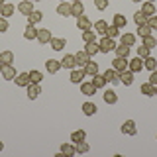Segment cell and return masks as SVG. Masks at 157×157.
<instances>
[{"label":"cell","mask_w":157,"mask_h":157,"mask_svg":"<svg viewBox=\"0 0 157 157\" xmlns=\"http://www.w3.org/2000/svg\"><path fill=\"white\" fill-rule=\"evenodd\" d=\"M8 18H2L0 16V33H4V32H8Z\"/></svg>","instance_id":"obj_49"},{"label":"cell","mask_w":157,"mask_h":157,"mask_svg":"<svg viewBox=\"0 0 157 157\" xmlns=\"http://www.w3.org/2000/svg\"><path fill=\"white\" fill-rule=\"evenodd\" d=\"M24 37L26 39H36L37 37V29H36L33 24H28L26 26V29H24Z\"/></svg>","instance_id":"obj_31"},{"label":"cell","mask_w":157,"mask_h":157,"mask_svg":"<svg viewBox=\"0 0 157 157\" xmlns=\"http://www.w3.org/2000/svg\"><path fill=\"white\" fill-rule=\"evenodd\" d=\"M112 69H116L118 73L124 71V69H128V59L126 57H116L114 61H112Z\"/></svg>","instance_id":"obj_21"},{"label":"cell","mask_w":157,"mask_h":157,"mask_svg":"<svg viewBox=\"0 0 157 157\" xmlns=\"http://www.w3.org/2000/svg\"><path fill=\"white\" fill-rule=\"evenodd\" d=\"M136 39H137V36H136V33H132V32H126V33H122V36H120V41L124 43V45H128V47H134Z\"/></svg>","instance_id":"obj_16"},{"label":"cell","mask_w":157,"mask_h":157,"mask_svg":"<svg viewBox=\"0 0 157 157\" xmlns=\"http://www.w3.org/2000/svg\"><path fill=\"white\" fill-rule=\"evenodd\" d=\"M85 51L88 53V55H96L98 51H100V45H98V41H90V43H86V47H85Z\"/></svg>","instance_id":"obj_37"},{"label":"cell","mask_w":157,"mask_h":157,"mask_svg":"<svg viewBox=\"0 0 157 157\" xmlns=\"http://www.w3.org/2000/svg\"><path fill=\"white\" fill-rule=\"evenodd\" d=\"M26 90H28V98H29V100H36V98L41 94V86H39L37 82H29V85L26 86Z\"/></svg>","instance_id":"obj_7"},{"label":"cell","mask_w":157,"mask_h":157,"mask_svg":"<svg viewBox=\"0 0 157 157\" xmlns=\"http://www.w3.org/2000/svg\"><path fill=\"white\" fill-rule=\"evenodd\" d=\"M43 81V73L41 71H37V69H32V71H29V82H41Z\"/></svg>","instance_id":"obj_35"},{"label":"cell","mask_w":157,"mask_h":157,"mask_svg":"<svg viewBox=\"0 0 157 157\" xmlns=\"http://www.w3.org/2000/svg\"><path fill=\"white\" fill-rule=\"evenodd\" d=\"M81 92H82L85 96H92V94L96 92V86L92 85L90 81H82V82H81Z\"/></svg>","instance_id":"obj_18"},{"label":"cell","mask_w":157,"mask_h":157,"mask_svg":"<svg viewBox=\"0 0 157 157\" xmlns=\"http://www.w3.org/2000/svg\"><path fill=\"white\" fill-rule=\"evenodd\" d=\"M128 69H130L132 73H140L141 69H144V59L141 57H134L128 61Z\"/></svg>","instance_id":"obj_8"},{"label":"cell","mask_w":157,"mask_h":157,"mask_svg":"<svg viewBox=\"0 0 157 157\" xmlns=\"http://www.w3.org/2000/svg\"><path fill=\"white\" fill-rule=\"evenodd\" d=\"M45 69H47L49 75H55V73H59V69H61V61H57V59H47Z\"/></svg>","instance_id":"obj_11"},{"label":"cell","mask_w":157,"mask_h":157,"mask_svg":"<svg viewBox=\"0 0 157 157\" xmlns=\"http://www.w3.org/2000/svg\"><path fill=\"white\" fill-rule=\"evenodd\" d=\"M81 140H86V134H85V130H75L71 134V141L75 144V141H81Z\"/></svg>","instance_id":"obj_41"},{"label":"cell","mask_w":157,"mask_h":157,"mask_svg":"<svg viewBox=\"0 0 157 157\" xmlns=\"http://www.w3.org/2000/svg\"><path fill=\"white\" fill-rule=\"evenodd\" d=\"M75 59H77V67H85L88 61H90V55L82 49V51H77L75 53Z\"/></svg>","instance_id":"obj_17"},{"label":"cell","mask_w":157,"mask_h":157,"mask_svg":"<svg viewBox=\"0 0 157 157\" xmlns=\"http://www.w3.org/2000/svg\"><path fill=\"white\" fill-rule=\"evenodd\" d=\"M90 82L96 86V90H98V88H104V86L108 85V82H106V78H104V75H100V73H96V75L92 77V81H90Z\"/></svg>","instance_id":"obj_26"},{"label":"cell","mask_w":157,"mask_h":157,"mask_svg":"<svg viewBox=\"0 0 157 157\" xmlns=\"http://www.w3.org/2000/svg\"><path fill=\"white\" fill-rule=\"evenodd\" d=\"M102 75H104L106 82H110V85H118V82H120V73H118L116 69H112V67L108 69V71H104Z\"/></svg>","instance_id":"obj_4"},{"label":"cell","mask_w":157,"mask_h":157,"mask_svg":"<svg viewBox=\"0 0 157 157\" xmlns=\"http://www.w3.org/2000/svg\"><path fill=\"white\" fill-rule=\"evenodd\" d=\"M112 26H116V28H126L128 26V20H126V16L124 14H116L114 16V20H112Z\"/></svg>","instance_id":"obj_30"},{"label":"cell","mask_w":157,"mask_h":157,"mask_svg":"<svg viewBox=\"0 0 157 157\" xmlns=\"http://www.w3.org/2000/svg\"><path fill=\"white\" fill-rule=\"evenodd\" d=\"M85 77H86L85 69H82V67H78V69H77V67H75V69L71 71V77H69V78H71V82H73V85H81Z\"/></svg>","instance_id":"obj_3"},{"label":"cell","mask_w":157,"mask_h":157,"mask_svg":"<svg viewBox=\"0 0 157 157\" xmlns=\"http://www.w3.org/2000/svg\"><path fill=\"white\" fill-rule=\"evenodd\" d=\"M98 45H100V51L102 53H110V51H114V49H116L114 39L108 37V36H102V39L98 41Z\"/></svg>","instance_id":"obj_1"},{"label":"cell","mask_w":157,"mask_h":157,"mask_svg":"<svg viewBox=\"0 0 157 157\" xmlns=\"http://www.w3.org/2000/svg\"><path fill=\"white\" fill-rule=\"evenodd\" d=\"M41 18H43V14L39 12V10H33V12L28 16V24H33V26H36L37 22H41Z\"/></svg>","instance_id":"obj_39"},{"label":"cell","mask_w":157,"mask_h":157,"mask_svg":"<svg viewBox=\"0 0 157 157\" xmlns=\"http://www.w3.org/2000/svg\"><path fill=\"white\" fill-rule=\"evenodd\" d=\"M32 2H39V0H32Z\"/></svg>","instance_id":"obj_57"},{"label":"cell","mask_w":157,"mask_h":157,"mask_svg":"<svg viewBox=\"0 0 157 157\" xmlns=\"http://www.w3.org/2000/svg\"><path fill=\"white\" fill-rule=\"evenodd\" d=\"M110 24L106 22V20H98V22H94V26H92V29L96 32V36H106V29Z\"/></svg>","instance_id":"obj_15"},{"label":"cell","mask_w":157,"mask_h":157,"mask_svg":"<svg viewBox=\"0 0 157 157\" xmlns=\"http://www.w3.org/2000/svg\"><path fill=\"white\" fill-rule=\"evenodd\" d=\"M141 12H144L147 18H149V16H155V14H157L153 2H144V4H141Z\"/></svg>","instance_id":"obj_33"},{"label":"cell","mask_w":157,"mask_h":157,"mask_svg":"<svg viewBox=\"0 0 157 157\" xmlns=\"http://www.w3.org/2000/svg\"><path fill=\"white\" fill-rule=\"evenodd\" d=\"M147 26H149L151 29H153V32H155V29H157V14H155V16H149V18H147Z\"/></svg>","instance_id":"obj_47"},{"label":"cell","mask_w":157,"mask_h":157,"mask_svg":"<svg viewBox=\"0 0 157 157\" xmlns=\"http://www.w3.org/2000/svg\"><path fill=\"white\" fill-rule=\"evenodd\" d=\"M77 28L81 29V32H86V29H92V22L90 20H88L85 14H82V16H78L77 18Z\"/></svg>","instance_id":"obj_13"},{"label":"cell","mask_w":157,"mask_h":157,"mask_svg":"<svg viewBox=\"0 0 157 157\" xmlns=\"http://www.w3.org/2000/svg\"><path fill=\"white\" fill-rule=\"evenodd\" d=\"M75 151H77V155L88 153V151H90V145H88L85 140H81V141H75Z\"/></svg>","instance_id":"obj_24"},{"label":"cell","mask_w":157,"mask_h":157,"mask_svg":"<svg viewBox=\"0 0 157 157\" xmlns=\"http://www.w3.org/2000/svg\"><path fill=\"white\" fill-rule=\"evenodd\" d=\"M145 2H155V0H145Z\"/></svg>","instance_id":"obj_55"},{"label":"cell","mask_w":157,"mask_h":157,"mask_svg":"<svg viewBox=\"0 0 157 157\" xmlns=\"http://www.w3.org/2000/svg\"><path fill=\"white\" fill-rule=\"evenodd\" d=\"M85 14V6H82V2H71V16H82Z\"/></svg>","instance_id":"obj_22"},{"label":"cell","mask_w":157,"mask_h":157,"mask_svg":"<svg viewBox=\"0 0 157 157\" xmlns=\"http://www.w3.org/2000/svg\"><path fill=\"white\" fill-rule=\"evenodd\" d=\"M73 2H81V0H73Z\"/></svg>","instance_id":"obj_56"},{"label":"cell","mask_w":157,"mask_h":157,"mask_svg":"<svg viewBox=\"0 0 157 157\" xmlns=\"http://www.w3.org/2000/svg\"><path fill=\"white\" fill-rule=\"evenodd\" d=\"M151 32H153V29L147 26V24H144V26H137V29H136V36H140L141 39H144V37H147V36H151Z\"/></svg>","instance_id":"obj_34"},{"label":"cell","mask_w":157,"mask_h":157,"mask_svg":"<svg viewBox=\"0 0 157 157\" xmlns=\"http://www.w3.org/2000/svg\"><path fill=\"white\" fill-rule=\"evenodd\" d=\"M61 67L63 69H75L77 67V59H75V55H71V53H67V55H63V59H61Z\"/></svg>","instance_id":"obj_9"},{"label":"cell","mask_w":157,"mask_h":157,"mask_svg":"<svg viewBox=\"0 0 157 157\" xmlns=\"http://www.w3.org/2000/svg\"><path fill=\"white\" fill-rule=\"evenodd\" d=\"M82 41H85V43L96 41V32H94V29H86V32H82Z\"/></svg>","instance_id":"obj_40"},{"label":"cell","mask_w":157,"mask_h":157,"mask_svg":"<svg viewBox=\"0 0 157 157\" xmlns=\"http://www.w3.org/2000/svg\"><path fill=\"white\" fill-rule=\"evenodd\" d=\"M4 67V63H2V59H0V69H2Z\"/></svg>","instance_id":"obj_52"},{"label":"cell","mask_w":157,"mask_h":157,"mask_svg":"<svg viewBox=\"0 0 157 157\" xmlns=\"http://www.w3.org/2000/svg\"><path fill=\"white\" fill-rule=\"evenodd\" d=\"M120 82L124 86H130L132 82H134V73L130 71V69H124V71H120Z\"/></svg>","instance_id":"obj_10"},{"label":"cell","mask_w":157,"mask_h":157,"mask_svg":"<svg viewBox=\"0 0 157 157\" xmlns=\"http://www.w3.org/2000/svg\"><path fill=\"white\" fill-rule=\"evenodd\" d=\"M116 57H126L128 59V55H130V47L128 45H124V43H120V45H116Z\"/></svg>","instance_id":"obj_38"},{"label":"cell","mask_w":157,"mask_h":157,"mask_svg":"<svg viewBox=\"0 0 157 157\" xmlns=\"http://www.w3.org/2000/svg\"><path fill=\"white\" fill-rule=\"evenodd\" d=\"M102 96H104V102H106V104H116V102H118V94L112 90V88H106Z\"/></svg>","instance_id":"obj_23"},{"label":"cell","mask_w":157,"mask_h":157,"mask_svg":"<svg viewBox=\"0 0 157 157\" xmlns=\"http://www.w3.org/2000/svg\"><path fill=\"white\" fill-rule=\"evenodd\" d=\"M14 81H16V86H28L29 85V73H18Z\"/></svg>","instance_id":"obj_25"},{"label":"cell","mask_w":157,"mask_h":157,"mask_svg":"<svg viewBox=\"0 0 157 157\" xmlns=\"http://www.w3.org/2000/svg\"><path fill=\"white\" fill-rule=\"evenodd\" d=\"M0 73H2L4 81H14V78H16V69H14L12 65H4L2 69H0Z\"/></svg>","instance_id":"obj_14"},{"label":"cell","mask_w":157,"mask_h":157,"mask_svg":"<svg viewBox=\"0 0 157 157\" xmlns=\"http://www.w3.org/2000/svg\"><path fill=\"white\" fill-rule=\"evenodd\" d=\"M0 59H2L4 65H12V63H14V53L10 51V49H6V51L0 53Z\"/></svg>","instance_id":"obj_36"},{"label":"cell","mask_w":157,"mask_h":157,"mask_svg":"<svg viewBox=\"0 0 157 157\" xmlns=\"http://www.w3.org/2000/svg\"><path fill=\"white\" fill-rule=\"evenodd\" d=\"M96 110H98V108H96L94 102H85V104H82V114H85V116H94Z\"/></svg>","instance_id":"obj_29"},{"label":"cell","mask_w":157,"mask_h":157,"mask_svg":"<svg viewBox=\"0 0 157 157\" xmlns=\"http://www.w3.org/2000/svg\"><path fill=\"white\" fill-rule=\"evenodd\" d=\"M61 153H63V157H73V155H77L75 144H63V145H61Z\"/></svg>","instance_id":"obj_27"},{"label":"cell","mask_w":157,"mask_h":157,"mask_svg":"<svg viewBox=\"0 0 157 157\" xmlns=\"http://www.w3.org/2000/svg\"><path fill=\"white\" fill-rule=\"evenodd\" d=\"M140 92H141V94H145V96H155L157 94V86H153L149 81H147V82H141Z\"/></svg>","instance_id":"obj_12"},{"label":"cell","mask_w":157,"mask_h":157,"mask_svg":"<svg viewBox=\"0 0 157 157\" xmlns=\"http://www.w3.org/2000/svg\"><path fill=\"white\" fill-rule=\"evenodd\" d=\"M120 132H122L124 136H136V134H137V126H136V122H134V120H126L124 124H122Z\"/></svg>","instance_id":"obj_2"},{"label":"cell","mask_w":157,"mask_h":157,"mask_svg":"<svg viewBox=\"0 0 157 157\" xmlns=\"http://www.w3.org/2000/svg\"><path fill=\"white\" fill-rule=\"evenodd\" d=\"M144 67H145V69H149V71H155V69H157V61L149 55V57H145V59H144Z\"/></svg>","instance_id":"obj_42"},{"label":"cell","mask_w":157,"mask_h":157,"mask_svg":"<svg viewBox=\"0 0 157 157\" xmlns=\"http://www.w3.org/2000/svg\"><path fill=\"white\" fill-rule=\"evenodd\" d=\"M33 10H36V8H33V2H32V0H22V2L18 4V12L24 14V16H29Z\"/></svg>","instance_id":"obj_5"},{"label":"cell","mask_w":157,"mask_h":157,"mask_svg":"<svg viewBox=\"0 0 157 157\" xmlns=\"http://www.w3.org/2000/svg\"><path fill=\"white\" fill-rule=\"evenodd\" d=\"M149 51H151V49H149V47H145L144 43H141V47H137V57H141V59L149 57Z\"/></svg>","instance_id":"obj_46"},{"label":"cell","mask_w":157,"mask_h":157,"mask_svg":"<svg viewBox=\"0 0 157 157\" xmlns=\"http://www.w3.org/2000/svg\"><path fill=\"white\" fill-rule=\"evenodd\" d=\"M144 45L149 47V49H153V47H157V39L153 36H147V37H144Z\"/></svg>","instance_id":"obj_44"},{"label":"cell","mask_w":157,"mask_h":157,"mask_svg":"<svg viewBox=\"0 0 157 157\" xmlns=\"http://www.w3.org/2000/svg\"><path fill=\"white\" fill-rule=\"evenodd\" d=\"M149 82H151L153 86H157V69H155V71H151V75H149Z\"/></svg>","instance_id":"obj_50"},{"label":"cell","mask_w":157,"mask_h":157,"mask_svg":"<svg viewBox=\"0 0 157 157\" xmlns=\"http://www.w3.org/2000/svg\"><path fill=\"white\" fill-rule=\"evenodd\" d=\"M134 2H145V0H134Z\"/></svg>","instance_id":"obj_54"},{"label":"cell","mask_w":157,"mask_h":157,"mask_svg":"<svg viewBox=\"0 0 157 157\" xmlns=\"http://www.w3.org/2000/svg\"><path fill=\"white\" fill-rule=\"evenodd\" d=\"M14 12H16V6H14V4H10V2H4L2 6H0V16H2V18L12 16Z\"/></svg>","instance_id":"obj_20"},{"label":"cell","mask_w":157,"mask_h":157,"mask_svg":"<svg viewBox=\"0 0 157 157\" xmlns=\"http://www.w3.org/2000/svg\"><path fill=\"white\" fill-rule=\"evenodd\" d=\"M4 149V144H2V141H0V151H2Z\"/></svg>","instance_id":"obj_51"},{"label":"cell","mask_w":157,"mask_h":157,"mask_svg":"<svg viewBox=\"0 0 157 157\" xmlns=\"http://www.w3.org/2000/svg\"><path fill=\"white\" fill-rule=\"evenodd\" d=\"M82 69H85V73H86L88 77H94L96 73H98V63H94V61H88V63H86V65L82 67Z\"/></svg>","instance_id":"obj_32"},{"label":"cell","mask_w":157,"mask_h":157,"mask_svg":"<svg viewBox=\"0 0 157 157\" xmlns=\"http://www.w3.org/2000/svg\"><path fill=\"white\" fill-rule=\"evenodd\" d=\"M57 14H59V16H63V18L71 16V4H69V2H61L57 6Z\"/></svg>","instance_id":"obj_28"},{"label":"cell","mask_w":157,"mask_h":157,"mask_svg":"<svg viewBox=\"0 0 157 157\" xmlns=\"http://www.w3.org/2000/svg\"><path fill=\"white\" fill-rule=\"evenodd\" d=\"M106 36H108V37H112V39L118 37V36H120V28H116V26H108V29H106Z\"/></svg>","instance_id":"obj_45"},{"label":"cell","mask_w":157,"mask_h":157,"mask_svg":"<svg viewBox=\"0 0 157 157\" xmlns=\"http://www.w3.org/2000/svg\"><path fill=\"white\" fill-rule=\"evenodd\" d=\"M134 20H136V24H137V26H144V24L147 22V16H145V14L140 10V12H136V14H134Z\"/></svg>","instance_id":"obj_43"},{"label":"cell","mask_w":157,"mask_h":157,"mask_svg":"<svg viewBox=\"0 0 157 157\" xmlns=\"http://www.w3.org/2000/svg\"><path fill=\"white\" fill-rule=\"evenodd\" d=\"M51 49L53 51H63L65 49V45H67V41H65V37H51Z\"/></svg>","instance_id":"obj_19"},{"label":"cell","mask_w":157,"mask_h":157,"mask_svg":"<svg viewBox=\"0 0 157 157\" xmlns=\"http://www.w3.org/2000/svg\"><path fill=\"white\" fill-rule=\"evenodd\" d=\"M4 2H6V0H0V6H2V4H4Z\"/></svg>","instance_id":"obj_53"},{"label":"cell","mask_w":157,"mask_h":157,"mask_svg":"<svg viewBox=\"0 0 157 157\" xmlns=\"http://www.w3.org/2000/svg\"><path fill=\"white\" fill-rule=\"evenodd\" d=\"M94 6H96V10H106L108 8V0H94Z\"/></svg>","instance_id":"obj_48"},{"label":"cell","mask_w":157,"mask_h":157,"mask_svg":"<svg viewBox=\"0 0 157 157\" xmlns=\"http://www.w3.org/2000/svg\"><path fill=\"white\" fill-rule=\"evenodd\" d=\"M51 37H53V33H51V29H47V28H41V29H37V41L39 43H43V45H45V43H49L51 41Z\"/></svg>","instance_id":"obj_6"},{"label":"cell","mask_w":157,"mask_h":157,"mask_svg":"<svg viewBox=\"0 0 157 157\" xmlns=\"http://www.w3.org/2000/svg\"><path fill=\"white\" fill-rule=\"evenodd\" d=\"M61 2H67V0H61Z\"/></svg>","instance_id":"obj_58"}]
</instances>
